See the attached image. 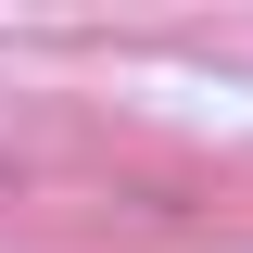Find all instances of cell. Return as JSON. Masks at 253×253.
I'll use <instances>...</instances> for the list:
<instances>
[{
    "instance_id": "obj_1",
    "label": "cell",
    "mask_w": 253,
    "mask_h": 253,
    "mask_svg": "<svg viewBox=\"0 0 253 253\" xmlns=\"http://www.w3.org/2000/svg\"><path fill=\"white\" fill-rule=\"evenodd\" d=\"M0 190H13V152H0Z\"/></svg>"
}]
</instances>
